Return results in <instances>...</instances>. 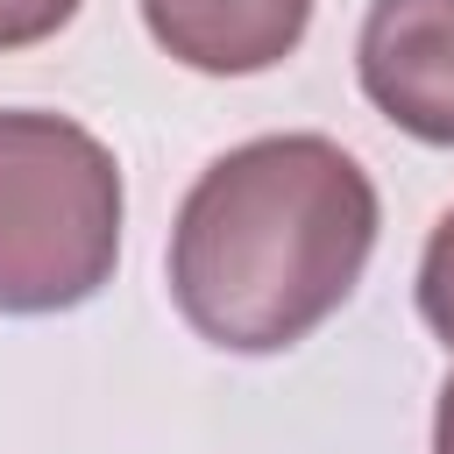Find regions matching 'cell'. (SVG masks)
Instances as JSON below:
<instances>
[{"instance_id": "obj_1", "label": "cell", "mask_w": 454, "mask_h": 454, "mask_svg": "<svg viewBox=\"0 0 454 454\" xmlns=\"http://www.w3.org/2000/svg\"><path fill=\"white\" fill-rule=\"evenodd\" d=\"M376 248V184L326 135H262L227 149L170 227L177 312L234 355L305 340L355 291Z\"/></svg>"}, {"instance_id": "obj_2", "label": "cell", "mask_w": 454, "mask_h": 454, "mask_svg": "<svg viewBox=\"0 0 454 454\" xmlns=\"http://www.w3.org/2000/svg\"><path fill=\"white\" fill-rule=\"evenodd\" d=\"M121 255V170L64 114H0V312L85 305Z\"/></svg>"}, {"instance_id": "obj_3", "label": "cell", "mask_w": 454, "mask_h": 454, "mask_svg": "<svg viewBox=\"0 0 454 454\" xmlns=\"http://www.w3.org/2000/svg\"><path fill=\"white\" fill-rule=\"evenodd\" d=\"M355 64L376 114L433 149H454V0H376Z\"/></svg>"}, {"instance_id": "obj_4", "label": "cell", "mask_w": 454, "mask_h": 454, "mask_svg": "<svg viewBox=\"0 0 454 454\" xmlns=\"http://www.w3.org/2000/svg\"><path fill=\"white\" fill-rule=\"evenodd\" d=\"M149 35L213 78H241V71H270L298 50L312 0H142Z\"/></svg>"}, {"instance_id": "obj_5", "label": "cell", "mask_w": 454, "mask_h": 454, "mask_svg": "<svg viewBox=\"0 0 454 454\" xmlns=\"http://www.w3.org/2000/svg\"><path fill=\"white\" fill-rule=\"evenodd\" d=\"M419 312H426V326L454 348V213L433 227V241H426V262H419Z\"/></svg>"}, {"instance_id": "obj_6", "label": "cell", "mask_w": 454, "mask_h": 454, "mask_svg": "<svg viewBox=\"0 0 454 454\" xmlns=\"http://www.w3.org/2000/svg\"><path fill=\"white\" fill-rule=\"evenodd\" d=\"M78 14V0H0V50H28L43 35H57Z\"/></svg>"}, {"instance_id": "obj_7", "label": "cell", "mask_w": 454, "mask_h": 454, "mask_svg": "<svg viewBox=\"0 0 454 454\" xmlns=\"http://www.w3.org/2000/svg\"><path fill=\"white\" fill-rule=\"evenodd\" d=\"M433 454H454V376L440 390V419H433Z\"/></svg>"}]
</instances>
